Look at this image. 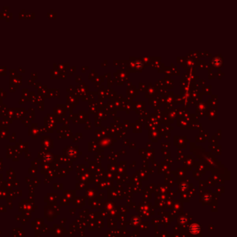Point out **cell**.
Returning <instances> with one entry per match:
<instances>
[{"label": "cell", "mask_w": 237, "mask_h": 237, "mask_svg": "<svg viewBox=\"0 0 237 237\" xmlns=\"http://www.w3.org/2000/svg\"><path fill=\"white\" fill-rule=\"evenodd\" d=\"M190 232L193 234H197L200 232V227L198 224H193L190 227Z\"/></svg>", "instance_id": "1"}]
</instances>
